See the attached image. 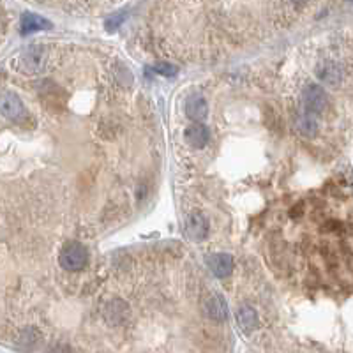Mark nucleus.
<instances>
[{"mask_svg": "<svg viewBox=\"0 0 353 353\" xmlns=\"http://www.w3.org/2000/svg\"><path fill=\"white\" fill-rule=\"evenodd\" d=\"M59 262H60V267L67 272L83 270L88 263V253L80 242H71L60 251Z\"/></svg>", "mask_w": 353, "mask_h": 353, "instance_id": "1", "label": "nucleus"}, {"mask_svg": "<svg viewBox=\"0 0 353 353\" xmlns=\"http://www.w3.org/2000/svg\"><path fill=\"white\" fill-rule=\"evenodd\" d=\"M46 60H48V49L44 44L36 43L25 49L21 53V66L30 74H39L46 67Z\"/></svg>", "mask_w": 353, "mask_h": 353, "instance_id": "2", "label": "nucleus"}, {"mask_svg": "<svg viewBox=\"0 0 353 353\" xmlns=\"http://www.w3.org/2000/svg\"><path fill=\"white\" fill-rule=\"evenodd\" d=\"M0 113L6 118H9V120L20 122L25 118L27 110H25V106H23L21 99L18 97L16 94H13V92H4V94H0Z\"/></svg>", "mask_w": 353, "mask_h": 353, "instance_id": "3", "label": "nucleus"}, {"mask_svg": "<svg viewBox=\"0 0 353 353\" xmlns=\"http://www.w3.org/2000/svg\"><path fill=\"white\" fill-rule=\"evenodd\" d=\"M302 103L309 113H321L327 108V94L320 85H308L302 92Z\"/></svg>", "mask_w": 353, "mask_h": 353, "instance_id": "4", "label": "nucleus"}, {"mask_svg": "<svg viewBox=\"0 0 353 353\" xmlns=\"http://www.w3.org/2000/svg\"><path fill=\"white\" fill-rule=\"evenodd\" d=\"M203 311L214 321H224L228 318V304L219 293H210L203 302Z\"/></svg>", "mask_w": 353, "mask_h": 353, "instance_id": "5", "label": "nucleus"}, {"mask_svg": "<svg viewBox=\"0 0 353 353\" xmlns=\"http://www.w3.org/2000/svg\"><path fill=\"white\" fill-rule=\"evenodd\" d=\"M207 265H209L210 272H212L216 278H228L233 270V258L228 253H216V255H210L207 258Z\"/></svg>", "mask_w": 353, "mask_h": 353, "instance_id": "6", "label": "nucleus"}, {"mask_svg": "<svg viewBox=\"0 0 353 353\" xmlns=\"http://www.w3.org/2000/svg\"><path fill=\"white\" fill-rule=\"evenodd\" d=\"M186 228L193 240H203L209 235V221H207V217L203 216L201 212H198V210L187 214Z\"/></svg>", "mask_w": 353, "mask_h": 353, "instance_id": "7", "label": "nucleus"}, {"mask_svg": "<svg viewBox=\"0 0 353 353\" xmlns=\"http://www.w3.org/2000/svg\"><path fill=\"white\" fill-rule=\"evenodd\" d=\"M186 115L193 122H203L209 115V105L205 97L199 94H193L186 99Z\"/></svg>", "mask_w": 353, "mask_h": 353, "instance_id": "8", "label": "nucleus"}, {"mask_svg": "<svg viewBox=\"0 0 353 353\" xmlns=\"http://www.w3.org/2000/svg\"><path fill=\"white\" fill-rule=\"evenodd\" d=\"M186 141L194 148H201L209 143V129L203 125V122H193L189 128H186Z\"/></svg>", "mask_w": 353, "mask_h": 353, "instance_id": "9", "label": "nucleus"}, {"mask_svg": "<svg viewBox=\"0 0 353 353\" xmlns=\"http://www.w3.org/2000/svg\"><path fill=\"white\" fill-rule=\"evenodd\" d=\"M318 78L331 87H337L343 82V67L336 62H323L318 67Z\"/></svg>", "mask_w": 353, "mask_h": 353, "instance_id": "10", "label": "nucleus"}, {"mask_svg": "<svg viewBox=\"0 0 353 353\" xmlns=\"http://www.w3.org/2000/svg\"><path fill=\"white\" fill-rule=\"evenodd\" d=\"M235 318H237L239 327L242 329L244 332H251L253 329H256V325H258V313H256V309H253L251 306H247V304L240 306V308L237 309Z\"/></svg>", "mask_w": 353, "mask_h": 353, "instance_id": "11", "label": "nucleus"}, {"mask_svg": "<svg viewBox=\"0 0 353 353\" xmlns=\"http://www.w3.org/2000/svg\"><path fill=\"white\" fill-rule=\"evenodd\" d=\"M105 316L111 325H120L129 318V308L122 300H113L106 308Z\"/></svg>", "mask_w": 353, "mask_h": 353, "instance_id": "12", "label": "nucleus"}, {"mask_svg": "<svg viewBox=\"0 0 353 353\" xmlns=\"http://www.w3.org/2000/svg\"><path fill=\"white\" fill-rule=\"evenodd\" d=\"M20 27H21L23 34H30V32H37V30L49 29V27H52V23L46 21L44 18L37 16V14H34V13H25L21 16Z\"/></svg>", "mask_w": 353, "mask_h": 353, "instance_id": "13", "label": "nucleus"}, {"mask_svg": "<svg viewBox=\"0 0 353 353\" xmlns=\"http://www.w3.org/2000/svg\"><path fill=\"white\" fill-rule=\"evenodd\" d=\"M295 125H297L298 133L304 134V136H308V138L316 136V133H318V120L314 118V113H309V111L300 115V117L297 118V122H295Z\"/></svg>", "mask_w": 353, "mask_h": 353, "instance_id": "14", "label": "nucleus"}, {"mask_svg": "<svg viewBox=\"0 0 353 353\" xmlns=\"http://www.w3.org/2000/svg\"><path fill=\"white\" fill-rule=\"evenodd\" d=\"M125 20V14L124 13H120V14H113L111 18H108V21H106V29L108 30H113V29H117L118 25H120L122 21Z\"/></svg>", "mask_w": 353, "mask_h": 353, "instance_id": "15", "label": "nucleus"}, {"mask_svg": "<svg viewBox=\"0 0 353 353\" xmlns=\"http://www.w3.org/2000/svg\"><path fill=\"white\" fill-rule=\"evenodd\" d=\"M154 69L157 72H161V74H164V76H171V74H175V71H176V67L170 66V64H157Z\"/></svg>", "mask_w": 353, "mask_h": 353, "instance_id": "16", "label": "nucleus"}, {"mask_svg": "<svg viewBox=\"0 0 353 353\" xmlns=\"http://www.w3.org/2000/svg\"><path fill=\"white\" fill-rule=\"evenodd\" d=\"M295 4H304V2H308V0H293Z\"/></svg>", "mask_w": 353, "mask_h": 353, "instance_id": "17", "label": "nucleus"}]
</instances>
